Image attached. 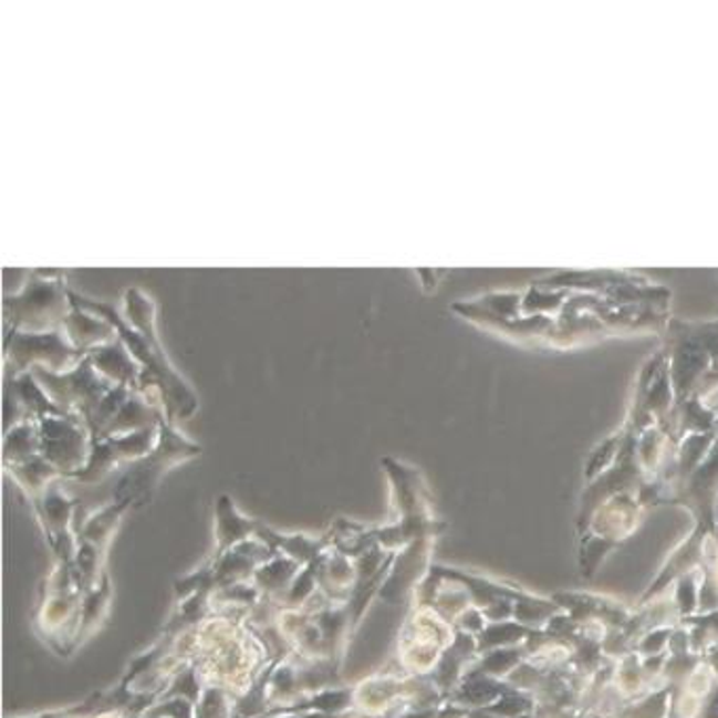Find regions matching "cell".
I'll list each match as a JSON object with an SVG mask.
<instances>
[{"label": "cell", "mask_w": 718, "mask_h": 718, "mask_svg": "<svg viewBox=\"0 0 718 718\" xmlns=\"http://www.w3.org/2000/svg\"><path fill=\"white\" fill-rule=\"evenodd\" d=\"M566 615L580 624L587 622H599L607 626L610 631H622L631 622L634 610L626 607L624 603L611 599V596H601L592 592H573V590H563L554 592L550 596Z\"/></svg>", "instance_id": "9"}, {"label": "cell", "mask_w": 718, "mask_h": 718, "mask_svg": "<svg viewBox=\"0 0 718 718\" xmlns=\"http://www.w3.org/2000/svg\"><path fill=\"white\" fill-rule=\"evenodd\" d=\"M302 569L304 566L300 565V563L277 554L270 561H266L263 565L258 566L251 582L260 587L261 594L266 599L283 603L284 596L289 594V590L295 584Z\"/></svg>", "instance_id": "17"}, {"label": "cell", "mask_w": 718, "mask_h": 718, "mask_svg": "<svg viewBox=\"0 0 718 718\" xmlns=\"http://www.w3.org/2000/svg\"><path fill=\"white\" fill-rule=\"evenodd\" d=\"M678 626L689 632V645L694 652L704 655L718 643V610L710 613H696L678 622Z\"/></svg>", "instance_id": "20"}, {"label": "cell", "mask_w": 718, "mask_h": 718, "mask_svg": "<svg viewBox=\"0 0 718 718\" xmlns=\"http://www.w3.org/2000/svg\"><path fill=\"white\" fill-rule=\"evenodd\" d=\"M258 540L272 550V554L287 556L302 566L314 565L326 548H331L329 535H310V533H287L266 522H261Z\"/></svg>", "instance_id": "12"}, {"label": "cell", "mask_w": 718, "mask_h": 718, "mask_svg": "<svg viewBox=\"0 0 718 718\" xmlns=\"http://www.w3.org/2000/svg\"><path fill=\"white\" fill-rule=\"evenodd\" d=\"M466 718H500V717H496V715H489L487 710H470V712H468V717Z\"/></svg>", "instance_id": "30"}, {"label": "cell", "mask_w": 718, "mask_h": 718, "mask_svg": "<svg viewBox=\"0 0 718 718\" xmlns=\"http://www.w3.org/2000/svg\"><path fill=\"white\" fill-rule=\"evenodd\" d=\"M529 657V649L527 645H519V647H508V649H496V652L485 653L479 655V659L470 666L468 673H477V675L493 676L506 680L508 676L512 675L522 662ZM466 673V675H468Z\"/></svg>", "instance_id": "19"}, {"label": "cell", "mask_w": 718, "mask_h": 718, "mask_svg": "<svg viewBox=\"0 0 718 718\" xmlns=\"http://www.w3.org/2000/svg\"><path fill=\"white\" fill-rule=\"evenodd\" d=\"M436 538H424L417 540L405 550L396 554V561L392 566L391 575L386 584L379 590L377 599L386 605H403L407 599H412L414 587L422 582V577L428 573L433 566L430 556H433V545Z\"/></svg>", "instance_id": "8"}, {"label": "cell", "mask_w": 718, "mask_h": 718, "mask_svg": "<svg viewBox=\"0 0 718 718\" xmlns=\"http://www.w3.org/2000/svg\"><path fill=\"white\" fill-rule=\"evenodd\" d=\"M470 710L466 708H459L456 704H440V706H435V708H422V710H407V712H400L396 718H466L468 717Z\"/></svg>", "instance_id": "27"}, {"label": "cell", "mask_w": 718, "mask_h": 718, "mask_svg": "<svg viewBox=\"0 0 718 718\" xmlns=\"http://www.w3.org/2000/svg\"><path fill=\"white\" fill-rule=\"evenodd\" d=\"M531 634H533V628L522 626V624L514 622V620L498 622V624H489V626L477 636L479 655L496 652V649H508V647H519V645H524V643L531 638Z\"/></svg>", "instance_id": "18"}, {"label": "cell", "mask_w": 718, "mask_h": 718, "mask_svg": "<svg viewBox=\"0 0 718 718\" xmlns=\"http://www.w3.org/2000/svg\"><path fill=\"white\" fill-rule=\"evenodd\" d=\"M156 443H158V435L154 433V428L93 440V449L85 470H81L72 480L83 485L100 482L112 470L121 466H131L133 461L148 456L156 447Z\"/></svg>", "instance_id": "6"}, {"label": "cell", "mask_w": 718, "mask_h": 718, "mask_svg": "<svg viewBox=\"0 0 718 718\" xmlns=\"http://www.w3.org/2000/svg\"><path fill=\"white\" fill-rule=\"evenodd\" d=\"M205 687L207 685H205L202 676L198 673L195 662H188L175 673L171 683L167 685V689L163 691L160 699H188L196 706L200 701V697H202Z\"/></svg>", "instance_id": "21"}, {"label": "cell", "mask_w": 718, "mask_h": 718, "mask_svg": "<svg viewBox=\"0 0 718 718\" xmlns=\"http://www.w3.org/2000/svg\"><path fill=\"white\" fill-rule=\"evenodd\" d=\"M699 586H701V569H694L680 575L673 584V599L680 620L696 615L699 605Z\"/></svg>", "instance_id": "24"}, {"label": "cell", "mask_w": 718, "mask_h": 718, "mask_svg": "<svg viewBox=\"0 0 718 718\" xmlns=\"http://www.w3.org/2000/svg\"><path fill=\"white\" fill-rule=\"evenodd\" d=\"M198 454H200V447L196 443L179 435L171 422L160 419L156 447L148 456L133 461L129 468L123 472V477L112 491V500L129 506L131 510L148 506L153 501L163 477L171 468L179 466L181 461L192 459Z\"/></svg>", "instance_id": "2"}, {"label": "cell", "mask_w": 718, "mask_h": 718, "mask_svg": "<svg viewBox=\"0 0 718 718\" xmlns=\"http://www.w3.org/2000/svg\"><path fill=\"white\" fill-rule=\"evenodd\" d=\"M454 636L456 628L436 611L412 607L396 638V657L405 676L430 675Z\"/></svg>", "instance_id": "4"}, {"label": "cell", "mask_w": 718, "mask_h": 718, "mask_svg": "<svg viewBox=\"0 0 718 718\" xmlns=\"http://www.w3.org/2000/svg\"><path fill=\"white\" fill-rule=\"evenodd\" d=\"M489 626L485 613L479 610V607H470V610L464 611L459 617H457L456 631L466 632V634H472V636H479L480 632L485 631Z\"/></svg>", "instance_id": "28"}, {"label": "cell", "mask_w": 718, "mask_h": 718, "mask_svg": "<svg viewBox=\"0 0 718 718\" xmlns=\"http://www.w3.org/2000/svg\"><path fill=\"white\" fill-rule=\"evenodd\" d=\"M237 715V699L226 689L207 685L200 701L196 704L195 718H235Z\"/></svg>", "instance_id": "23"}, {"label": "cell", "mask_w": 718, "mask_h": 718, "mask_svg": "<svg viewBox=\"0 0 718 718\" xmlns=\"http://www.w3.org/2000/svg\"><path fill=\"white\" fill-rule=\"evenodd\" d=\"M129 512V506L114 500H110L104 508H97L93 512H87L81 506L76 517V540L110 552V545L118 533V527Z\"/></svg>", "instance_id": "14"}, {"label": "cell", "mask_w": 718, "mask_h": 718, "mask_svg": "<svg viewBox=\"0 0 718 718\" xmlns=\"http://www.w3.org/2000/svg\"><path fill=\"white\" fill-rule=\"evenodd\" d=\"M260 527V519L247 517L228 493H221L214 506V552L209 556H221L258 538Z\"/></svg>", "instance_id": "10"}, {"label": "cell", "mask_w": 718, "mask_h": 718, "mask_svg": "<svg viewBox=\"0 0 718 718\" xmlns=\"http://www.w3.org/2000/svg\"><path fill=\"white\" fill-rule=\"evenodd\" d=\"M382 468L391 482L394 521L373 524V542L386 552H400L417 540L438 538L447 524L435 517L424 477L394 457H384Z\"/></svg>", "instance_id": "1"}, {"label": "cell", "mask_w": 718, "mask_h": 718, "mask_svg": "<svg viewBox=\"0 0 718 718\" xmlns=\"http://www.w3.org/2000/svg\"><path fill=\"white\" fill-rule=\"evenodd\" d=\"M676 626H662V628H655V631L647 632L634 647V652L638 653L641 657H657V655H664L668 653V645H670V638L675 634Z\"/></svg>", "instance_id": "25"}, {"label": "cell", "mask_w": 718, "mask_h": 718, "mask_svg": "<svg viewBox=\"0 0 718 718\" xmlns=\"http://www.w3.org/2000/svg\"><path fill=\"white\" fill-rule=\"evenodd\" d=\"M319 590L329 603L346 605L356 584V563L344 552L335 548H326L323 556L314 563Z\"/></svg>", "instance_id": "13"}, {"label": "cell", "mask_w": 718, "mask_h": 718, "mask_svg": "<svg viewBox=\"0 0 718 718\" xmlns=\"http://www.w3.org/2000/svg\"><path fill=\"white\" fill-rule=\"evenodd\" d=\"M39 436L41 456L60 470L64 479H74L85 470L93 449V438H89L87 428L65 415L46 414L39 419Z\"/></svg>", "instance_id": "5"}, {"label": "cell", "mask_w": 718, "mask_h": 718, "mask_svg": "<svg viewBox=\"0 0 718 718\" xmlns=\"http://www.w3.org/2000/svg\"><path fill=\"white\" fill-rule=\"evenodd\" d=\"M112 580L108 573L104 575V580L95 587H91L83 596L81 603V613H79V628H76V636H74V649H79L83 643H87L93 634L106 624L108 620L110 610H112Z\"/></svg>", "instance_id": "15"}, {"label": "cell", "mask_w": 718, "mask_h": 718, "mask_svg": "<svg viewBox=\"0 0 718 718\" xmlns=\"http://www.w3.org/2000/svg\"><path fill=\"white\" fill-rule=\"evenodd\" d=\"M673 706V687L664 685L652 694L632 701L620 718H668Z\"/></svg>", "instance_id": "22"}, {"label": "cell", "mask_w": 718, "mask_h": 718, "mask_svg": "<svg viewBox=\"0 0 718 718\" xmlns=\"http://www.w3.org/2000/svg\"><path fill=\"white\" fill-rule=\"evenodd\" d=\"M196 706L188 699H158L142 718H195Z\"/></svg>", "instance_id": "26"}, {"label": "cell", "mask_w": 718, "mask_h": 718, "mask_svg": "<svg viewBox=\"0 0 718 718\" xmlns=\"http://www.w3.org/2000/svg\"><path fill=\"white\" fill-rule=\"evenodd\" d=\"M641 519V501L632 500L631 496H613L596 508L587 522L586 531L577 538H592L610 545L611 550H617V545L624 544L636 533Z\"/></svg>", "instance_id": "7"}, {"label": "cell", "mask_w": 718, "mask_h": 718, "mask_svg": "<svg viewBox=\"0 0 718 718\" xmlns=\"http://www.w3.org/2000/svg\"><path fill=\"white\" fill-rule=\"evenodd\" d=\"M508 689H510V685L506 680L468 673L447 701L456 704L459 708H466V710H485V708L493 706Z\"/></svg>", "instance_id": "16"}, {"label": "cell", "mask_w": 718, "mask_h": 718, "mask_svg": "<svg viewBox=\"0 0 718 718\" xmlns=\"http://www.w3.org/2000/svg\"><path fill=\"white\" fill-rule=\"evenodd\" d=\"M704 659H706V664L712 668V673L718 678V643L715 647H710L708 652L704 653Z\"/></svg>", "instance_id": "29"}, {"label": "cell", "mask_w": 718, "mask_h": 718, "mask_svg": "<svg viewBox=\"0 0 718 718\" xmlns=\"http://www.w3.org/2000/svg\"><path fill=\"white\" fill-rule=\"evenodd\" d=\"M354 710L367 717H398L407 710L447 704L428 676L375 673L352 685Z\"/></svg>", "instance_id": "3"}, {"label": "cell", "mask_w": 718, "mask_h": 718, "mask_svg": "<svg viewBox=\"0 0 718 718\" xmlns=\"http://www.w3.org/2000/svg\"><path fill=\"white\" fill-rule=\"evenodd\" d=\"M477 659H479L477 636L456 631L454 643L443 652L440 662L428 675V680L435 685L436 689L440 691V696L445 697V701H447Z\"/></svg>", "instance_id": "11"}]
</instances>
